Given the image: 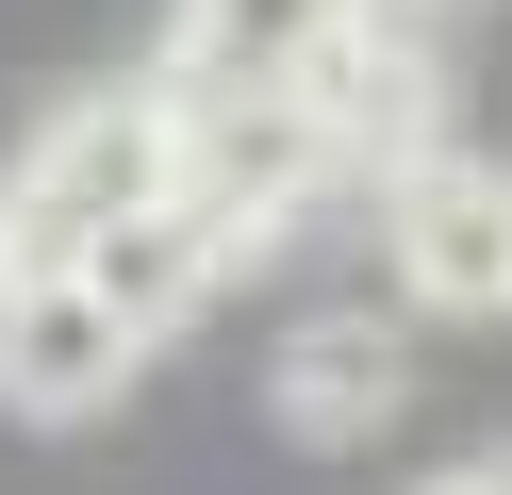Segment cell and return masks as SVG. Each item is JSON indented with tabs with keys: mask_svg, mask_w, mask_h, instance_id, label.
<instances>
[{
	"mask_svg": "<svg viewBox=\"0 0 512 495\" xmlns=\"http://www.w3.org/2000/svg\"><path fill=\"white\" fill-rule=\"evenodd\" d=\"M133 363H149V330L116 314L100 281H0V413H34V429H83L100 396H133Z\"/></svg>",
	"mask_w": 512,
	"mask_h": 495,
	"instance_id": "cell-3",
	"label": "cell"
},
{
	"mask_svg": "<svg viewBox=\"0 0 512 495\" xmlns=\"http://www.w3.org/2000/svg\"><path fill=\"white\" fill-rule=\"evenodd\" d=\"M479 495H512V446H479Z\"/></svg>",
	"mask_w": 512,
	"mask_h": 495,
	"instance_id": "cell-8",
	"label": "cell"
},
{
	"mask_svg": "<svg viewBox=\"0 0 512 495\" xmlns=\"http://www.w3.org/2000/svg\"><path fill=\"white\" fill-rule=\"evenodd\" d=\"M430 495H479V462H446V479H430Z\"/></svg>",
	"mask_w": 512,
	"mask_h": 495,
	"instance_id": "cell-9",
	"label": "cell"
},
{
	"mask_svg": "<svg viewBox=\"0 0 512 495\" xmlns=\"http://www.w3.org/2000/svg\"><path fill=\"white\" fill-rule=\"evenodd\" d=\"M347 17L364 0H166V83L182 99H298Z\"/></svg>",
	"mask_w": 512,
	"mask_h": 495,
	"instance_id": "cell-7",
	"label": "cell"
},
{
	"mask_svg": "<svg viewBox=\"0 0 512 495\" xmlns=\"http://www.w3.org/2000/svg\"><path fill=\"white\" fill-rule=\"evenodd\" d=\"M380 248H397L413 314H446V330L512 314V165H479V149L397 165V182H380Z\"/></svg>",
	"mask_w": 512,
	"mask_h": 495,
	"instance_id": "cell-2",
	"label": "cell"
},
{
	"mask_svg": "<svg viewBox=\"0 0 512 495\" xmlns=\"http://www.w3.org/2000/svg\"><path fill=\"white\" fill-rule=\"evenodd\" d=\"M397 17H413V0H397Z\"/></svg>",
	"mask_w": 512,
	"mask_h": 495,
	"instance_id": "cell-10",
	"label": "cell"
},
{
	"mask_svg": "<svg viewBox=\"0 0 512 495\" xmlns=\"http://www.w3.org/2000/svg\"><path fill=\"white\" fill-rule=\"evenodd\" d=\"M149 198H182V83H100L34 116V149L0 165V281L100 264V231H133Z\"/></svg>",
	"mask_w": 512,
	"mask_h": 495,
	"instance_id": "cell-1",
	"label": "cell"
},
{
	"mask_svg": "<svg viewBox=\"0 0 512 495\" xmlns=\"http://www.w3.org/2000/svg\"><path fill=\"white\" fill-rule=\"evenodd\" d=\"M397 396H413V330L380 297H331V314H298L265 347V413L298 446H364V429H397Z\"/></svg>",
	"mask_w": 512,
	"mask_h": 495,
	"instance_id": "cell-5",
	"label": "cell"
},
{
	"mask_svg": "<svg viewBox=\"0 0 512 495\" xmlns=\"http://www.w3.org/2000/svg\"><path fill=\"white\" fill-rule=\"evenodd\" d=\"M298 116L331 132V165H380V182H397V165H430V132H446V66L413 50V17H397V0H364V17L314 50Z\"/></svg>",
	"mask_w": 512,
	"mask_h": 495,
	"instance_id": "cell-4",
	"label": "cell"
},
{
	"mask_svg": "<svg viewBox=\"0 0 512 495\" xmlns=\"http://www.w3.org/2000/svg\"><path fill=\"white\" fill-rule=\"evenodd\" d=\"M281 231H298V215H248V198H199V182H182V198H149L133 231H100V264H83V281H100L116 314H133L149 347H166V330L199 314V297L232 281L248 248H281Z\"/></svg>",
	"mask_w": 512,
	"mask_h": 495,
	"instance_id": "cell-6",
	"label": "cell"
}]
</instances>
